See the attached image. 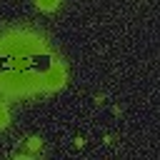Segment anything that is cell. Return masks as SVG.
Here are the masks:
<instances>
[{"mask_svg":"<svg viewBox=\"0 0 160 160\" xmlns=\"http://www.w3.org/2000/svg\"><path fill=\"white\" fill-rule=\"evenodd\" d=\"M8 125H10V110L5 102H0V130H5Z\"/></svg>","mask_w":160,"mask_h":160,"instance_id":"cell-3","label":"cell"},{"mask_svg":"<svg viewBox=\"0 0 160 160\" xmlns=\"http://www.w3.org/2000/svg\"><path fill=\"white\" fill-rule=\"evenodd\" d=\"M35 5H38V10H42V12H52V10L60 5V0H35Z\"/></svg>","mask_w":160,"mask_h":160,"instance_id":"cell-2","label":"cell"},{"mask_svg":"<svg viewBox=\"0 0 160 160\" xmlns=\"http://www.w3.org/2000/svg\"><path fill=\"white\" fill-rule=\"evenodd\" d=\"M68 70L48 40L28 28L0 32V95L30 98L65 85Z\"/></svg>","mask_w":160,"mask_h":160,"instance_id":"cell-1","label":"cell"},{"mask_svg":"<svg viewBox=\"0 0 160 160\" xmlns=\"http://www.w3.org/2000/svg\"><path fill=\"white\" fill-rule=\"evenodd\" d=\"M28 148H30L32 152H35V150H40V140H38V138H28Z\"/></svg>","mask_w":160,"mask_h":160,"instance_id":"cell-4","label":"cell"}]
</instances>
